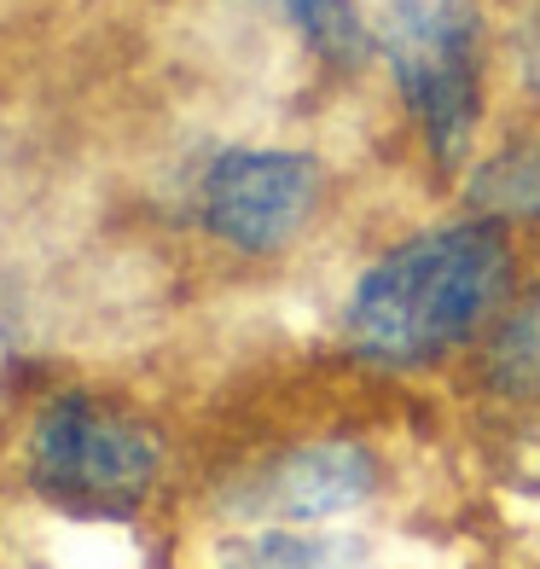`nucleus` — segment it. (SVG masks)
I'll return each instance as SVG.
<instances>
[{"label": "nucleus", "mask_w": 540, "mask_h": 569, "mask_svg": "<svg viewBox=\"0 0 540 569\" xmlns=\"http://www.w3.org/2000/svg\"><path fill=\"white\" fill-rule=\"evenodd\" d=\"M326 169L291 146H227L198 174V221L239 256H279L320 216Z\"/></svg>", "instance_id": "4"}, {"label": "nucleus", "mask_w": 540, "mask_h": 569, "mask_svg": "<svg viewBox=\"0 0 540 569\" xmlns=\"http://www.w3.org/2000/svg\"><path fill=\"white\" fill-rule=\"evenodd\" d=\"M163 471L158 430L99 396H59L23 448V477L36 500L70 517H134Z\"/></svg>", "instance_id": "3"}, {"label": "nucleus", "mask_w": 540, "mask_h": 569, "mask_svg": "<svg viewBox=\"0 0 540 569\" xmlns=\"http://www.w3.org/2000/svg\"><path fill=\"white\" fill-rule=\"evenodd\" d=\"M227 569H360V540L268 529L256 540H239V547L227 552Z\"/></svg>", "instance_id": "9"}, {"label": "nucleus", "mask_w": 540, "mask_h": 569, "mask_svg": "<svg viewBox=\"0 0 540 569\" xmlns=\"http://www.w3.org/2000/svg\"><path fill=\"white\" fill-rule=\"evenodd\" d=\"M518 64H523V82L540 93V18H534L529 30L518 36Z\"/></svg>", "instance_id": "10"}, {"label": "nucleus", "mask_w": 540, "mask_h": 569, "mask_svg": "<svg viewBox=\"0 0 540 569\" xmlns=\"http://www.w3.org/2000/svg\"><path fill=\"white\" fill-rule=\"evenodd\" d=\"M378 488V465L367 448L354 442H320V448H297L279 465H268L250 482L244 511L256 517H279V523H320L349 506H360Z\"/></svg>", "instance_id": "5"}, {"label": "nucleus", "mask_w": 540, "mask_h": 569, "mask_svg": "<svg viewBox=\"0 0 540 569\" xmlns=\"http://www.w3.org/2000/svg\"><path fill=\"white\" fill-rule=\"evenodd\" d=\"M273 12L302 41V53L331 76H354L367 59H378V36L354 0H273Z\"/></svg>", "instance_id": "6"}, {"label": "nucleus", "mask_w": 540, "mask_h": 569, "mask_svg": "<svg viewBox=\"0 0 540 569\" xmlns=\"http://www.w3.org/2000/svg\"><path fill=\"white\" fill-rule=\"evenodd\" d=\"M466 203L494 221H534L540 227V134L511 140L494 158H482L466 180Z\"/></svg>", "instance_id": "7"}, {"label": "nucleus", "mask_w": 540, "mask_h": 569, "mask_svg": "<svg viewBox=\"0 0 540 569\" xmlns=\"http://www.w3.org/2000/svg\"><path fill=\"white\" fill-rule=\"evenodd\" d=\"M372 36L424 158L448 174L466 169L488 111L482 0H383Z\"/></svg>", "instance_id": "2"}, {"label": "nucleus", "mask_w": 540, "mask_h": 569, "mask_svg": "<svg viewBox=\"0 0 540 569\" xmlns=\"http://www.w3.org/2000/svg\"><path fill=\"white\" fill-rule=\"evenodd\" d=\"M511 268V232L494 216L471 210L466 221L424 227L354 279L343 343L372 372H419L500 315Z\"/></svg>", "instance_id": "1"}, {"label": "nucleus", "mask_w": 540, "mask_h": 569, "mask_svg": "<svg viewBox=\"0 0 540 569\" xmlns=\"http://www.w3.org/2000/svg\"><path fill=\"white\" fill-rule=\"evenodd\" d=\"M482 383L500 396H540V291L511 302L494 320V338L482 355Z\"/></svg>", "instance_id": "8"}]
</instances>
